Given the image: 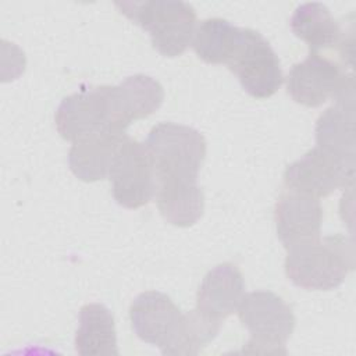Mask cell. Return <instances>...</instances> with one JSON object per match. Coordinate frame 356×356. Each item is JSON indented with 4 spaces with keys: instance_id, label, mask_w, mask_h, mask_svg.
<instances>
[{
    "instance_id": "1",
    "label": "cell",
    "mask_w": 356,
    "mask_h": 356,
    "mask_svg": "<svg viewBox=\"0 0 356 356\" xmlns=\"http://www.w3.org/2000/svg\"><path fill=\"white\" fill-rule=\"evenodd\" d=\"M355 267V250L342 235L303 242L288 249L285 274L296 286L307 291L338 288Z\"/></svg>"
},
{
    "instance_id": "2",
    "label": "cell",
    "mask_w": 356,
    "mask_h": 356,
    "mask_svg": "<svg viewBox=\"0 0 356 356\" xmlns=\"http://www.w3.org/2000/svg\"><path fill=\"white\" fill-rule=\"evenodd\" d=\"M115 7L149 33L153 47L161 56L178 57L192 43L196 13L189 3L179 0L118 1Z\"/></svg>"
},
{
    "instance_id": "3",
    "label": "cell",
    "mask_w": 356,
    "mask_h": 356,
    "mask_svg": "<svg viewBox=\"0 0 356 356\" xmlns=\"http://www.w3.org/2000/svg\"><path fill=\"white\" fill-rule=\"evenodd\" d=\"M156 181L197 179L206 157V140L192 127L160 122L152 128L146 139Z\"/></svg>"
},
{
    "instance_id": "4",
    "label": "cell",
    "mask_w": 356,
    "mask_h": 356,
    "mask_svg": "<svg viewBox=\"0 0 356 356\" xmlns=\"http://www.w3.org/2000/svg\"><path fill=\"white\" fill-rule=\"evenodd\" d=\"M238 316L249 331L243 352L286 353L285 343L295 328V316L282 298L270 291H254L243 295Z\"/></svg>"
},
{
    "instance_id": "5",
    "label": "cell",
    "mask_w": 356,
    "mask_h": 356,
    "mask_svg": "<svg viewBox=\"0 0 356 356\" xmlns=\"http://www.w3.org/2000/svg\"><path fill=\"white\" fill-rule=\"evenodd\" d=\"M227 65L245 92L256 99L273 96L284 82L278 56L260 32L249 28H242L239 43Z\"/></svg>"
},
{
    "instance_id": "6",
    "label": "cell",
    "mask_w": 356,
    "mask_h": 356,
    "mask_svg": "<svg viewBox=\"0 0 356 356\" xmlns=\"http://www.w3.org/2000/svg\"><path fill=\"white\" fill-rule=\"evenodd\" d=\"M355 89L353 75L334 60L318 53L309 56L292 67L286 76V90L298 104L318 107L328 99Z\"/></svg>"
},
{
    "instance_id": "7",
    "label": "cell",
    "mask_w": 356,
    "mask_h": 356,
    "mask_svg": "<svg viewBox=\"0 0 356 356\" xmlns=\"http://www.w3.org/2000/svg\"><path fill=\"white\" fill-rule=\"evenodd\" d=\"M355 160L335 156L318 146L291 163L284 172L288 189L313 197H324L353 184Z\"/></svg>"
},
{
    "instance_id": "8",
    "label": "cell",
    "mask_w": 356,
    "mask_h": 356,
    "mask_svg": "<svg viewBox=\"0 0 356 356\" xmlns=\"http://www.w3.org/2000/svg\"><path fill=\"white\" fill-rule=\"evenodd\" d=\"M108 179L114 200L125 209H139L156 195V174L143 143L129 136L114 160Z\"/></svg>"
},
{
    "instance_id": "9",
    "label": "cell",
    "mask_w": 356,
    "mask_h": 356,
    "mask_svg": "<svg viewBox=\"0 0 356 356\" xmlns=\"http://www.w3.org/2000/svg\"><path fill=\"white\" fill-rule=\"evenodd\" d=\"M54 122L60 136L76 142L110 128L107 85L83 88L61 100Z\"/></svg>"
},
{
    "instance_id": "10",
    "label": "cell",
    "mask_w": 356,
    "mask_h": 356,
    "mask_svg": "<svg viewBox=\"0 0 356 356\" xmlns=\"http://www.w3.org/2000/svg\"><path fill=\"white\" fill-rule=\"evenodd\" d=\"M110 128L124 131L131 122L146 118L161 106L163 86L152 76L136 74L117 86L107 85Z\"/></svg>"
},
{
    "instance_id": "11",
    "label": "cell",
    "mask_w": 356,
    "mask_h": 356,
    "mask_svg": "<svg viewBox=\"0 0 356 356\" xmlns=\"http://www.w3.org/2000/svg\"><path fill=\"white\" fill-rule=\"evenodd\" d=\"M182 312L163 292L146 291L139 293L129 307L132 328L139 339L156 345L161 352L172 339Z\"/></svg>"
},
{
    "instance_id": "12",
    "label": "cell",
    "mask_w": 356,
    "mask_h": 356,
    "mask_svg": "<svg viewBox=\"0 0 356 356\" xmlns=\"http://www.w3.org/2000/svg\"><path fill=\"white\" fill-rule=\"evenodd\" d=\"M274 220L277 236L288 250L320 238L323 209L317 197L288 189L275 203Z\"/></svg>"
},
{
    "instance_id": "13",
    "label": "cell",
    "mask_w": 356,
    "mask_h": 356,
    "mask_svg": "<svg viewBox=\"0 0 356 356\" xmlns=\"http://www.w3.org/2000/svg\"><path fill=\"white\" fill-rule=\"evenodd\" d=\"M127 138L124 131L103 129L74 142L68 153L70 170L85 182L108 178L120 147Z\"/></svg>"
},
{
    "instance_id": "14",
    "label": "cell",
    "mask_w": 356,
    "mask_h": 356,
    "mask_svg": "<svg viewBox=\"0 0 356 356\" xmlns=\"http://www.w3.org/2000/svg\"><path fill=\"white\" fill-rule=\"evenodd\" d=\"M245 295V281L232 263H221L203 278L196 293V309L203 314L222 321L231 316Z\"/></svg>"
},
{
    "instance_id": "15",
    "label": "cell",
    "mask_w": 356,
    "mask_h": 356,
    "mask_svg": "<svg viewBox=\"0 0 356 356\" xmlns=\"http://www.w3.org/2000/svg\"><path fill=\"white\" fill-rule=\"evenodd\" d=\"M291 29L296 38L309 44L310 53L339 49L345 60V32L331 11L321 3L300 4L291 17Z\"/></svg>"
},
{
    "instance_id": "16",
    "label": "cell",
    "mask_w": 356,
    "mask_h": 356,
    "mask_svg": "<svg viewBox=\"0 0 356 356\" xmlns=\"http://www.w3.org/2000/svg\"><path fill=\"white\" fill-rule=\"evenodd\" d=\"M156 203L161 217L175 227H191L204 210V195L197 179L156 181Z\"/></svg>"
},
{
    "instance_id": "17",
    "label": "cell",
    "mask_w": 356,
    "mask_h": 356,
    "mask_svg": "<svg viewBox=\"0 0 356 356\" xmlns=\"http://www.w3.org/2000/svg\"><path fill=\"white\" fill-rule=\"evenodd\" d=\"M316 143L318 147L355 160V96L335 100L316 122Z\"/></svg>"
},
{
    "instance_id": "18",
    "label": "cell",
    "mask_w": 356,
    "mask_h": 356,
    "mask_svg": "<svg viewBox=\"0 0 356 356\" xmlns=\"http://www.w3.org/2000/svg\"><path fill=\"white\" fill-rule=\"evenodd\" d=\"M75 350L82 356L118 355L114 317L104 305L88 303L81 307Z\"/></svg>"
},
{
    "instance_id": "19",
    "label": "cell",
    "mask_w": 356,
    "mask_h": 356,
    "mask_svg": "<svg viewBox=\"0 0 356 356\" xmlns=\"http://www.w3.org/2000/svg\"><path fill=\"white\" fill-rule=\"evenodd\" d=\"M242 28L234 26L222 18L202 21L193 33L192 46L200 60L207 64H228L239 39Z\"/></svg>"
},
{
    "instance_id": "20",
    "label": "cell",
    "mask_w": 356,
    "mask_h": 356,
    "mask_svg": "<svg viewBox=\"0 0 356 356\" xmlns=\"http://www.w3.org/2000/svg\"><path fill=\"white\" fill-rule=\"evenodd\" d=\"M220 327L221 321L203 314L197 309H193L185 314L182 313L179 325L172 339L161 353L178 356L197 355L217 337Z\"/></svg>"
}]
</instances>
